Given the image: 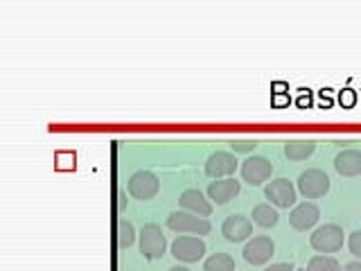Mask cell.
<instances>
[{
  "label": "cell",
  "instance_id": "12",
  "mask_svg": "<svg viewBox=\"0 0 361 271\" xmlns=\"http://www.w3.org/2000/svg\"><path fill=\"white\" fill-rule=\"evenodd\" d=\"M242 190V183L237 179H217L212 181L208 186V197L217 203V206H226V203H231L237 195H240Z\"/></svg>",
  "mask_w": 361,
  "mask_h": 271
},
{
  "label": "cell",
  "instance_id": "24",
  "mask_svg": "<svg viewBox=\"0 0 361 271\" xmlns=\"http://www.w3.org/2000/svg\"><path fill=\"white\" fill-rule=\"evenodd\" d=\"M118 199H120V201H118V208L124 210V206H127V201H129V199H127V192L120 190V192H118Z\"/></svg>",
  "mask_w": 361,
  "mask_h": 271
},
{
  "label": "cell",
  "instance_id": "17",
  "mask_svg": "<svg viewBox=\"0 0 361 271\" xmlns=\"http://www.w3.org/2000/svg\"><path fill=\"white\" fill-rule=\"evenodd\" d=\"M316 150V145L312 140H289L285 145V156L289 161H305L310 158Z\"/></svg>",
  "mask_w": 361,
  "mask_h": 271
},
{
  "label": "cell",
  "instance_id": "1",
  "mask_svg": "<svg viewBox=\"0 0 361 271\" xmlns=\"http://www.w3.org/2000/svg\"><path fill=\"white\" fill-rule=\"evenodd\" d=\"M167 229H172L176 233H190V235H208L210 233V222L206 217H199L195 212L188 210H176L167 217Z\"/></svg>",
  "mask_w": 361,
  "mask_h": 271
},
{
  "label": "cell",
  "instance_id": "23",
  "mask_svg": "<svg viewBox=\"0 0 361 271\" xmlns=\"http://www.w3.org/2000/svg\"><path fill=\"white\" fill-rule=\"evenodd\" d=\"M264 271H296V269H293V265H291V263H278V265L267 267Z\"/></svg>",
  "mask_w": 361,
  "mask_h": 271
},
{
  "label": "cell",
  "instance_id": "10",
  "mask_svg": "<svg viewBox=\"0 0 361 271\" xmlns=\"http://www.w3.org/2000/svg\"><path fill=\"white\" fill-rule=\"evenodd\" d=\"M251 233H253V224L248 217H244V215H231V217H226L221 224V235L235 244L248 240Z\"/></svg>",
  "mask_w": 361,
  "mask_h": 271
},
{
  "label": "cell",
  "instance_id": "14",
  "mask_svg": "<svg viewBox=\"0 0 361 271\" xmlns=\"http://www.w3.org/2000/svg\"><path fill=\"white\" fill-rule=\"evenodd\" d=\"M178 203H180V208H185L188 212H195V215H199V217H210L212 215V203L203 197L201 190L192 188V190L180 192Z\"/></svg>",
  "mask_w": 361,
  "mask_h": 271
},
{
  "label": "cell",
  "instance_id": "16",
  "mask_svg": "<svg viewBox=\"0 0 361 271\" xmlns=\"http://www.w3.org/2000/svg\"><path fill=\"white\" fill-rule=\"evenodd\" d=\"M251 217H253V224L262 226V229H274L280 219V215L276 208H271V203H257V206H253Z\"/></svg>",
  "mask_w": 361,
  "mask_h": 271
},
{
  "label": "cell",
  "instance_id": "5",
  "mask_svg": "<svg viewBox=\"0 0 361 271\" xmlns=\"http://www.w3.org/2000/svg\"><path fill=\"white\" fill-rule=\"evenodd\" d=\"M158 190H161V181L154 172L149 169H138L135 174H131L129 179V195L140 199V201H149L158 195Z\"/></svg>",
  "mask_w": 361,
  "mask_h": 271
},
{
  "label": "cell",
  "instance_id": "25",
  "mask_svg": "<svg viewBox=\"0 0 361 271\" xmlns=\"http://www.w3.org/2000/svg\"><path fill=\"white\" fill-rule=\"evenodd\" d=\"M345 271H361V263H350V265H345Z\"/></svg>",
  "mask_w": 361,
  "mask_h": 271
},
{
  "label": "cell",
  "instance_id": "26",
  "mask_svg": "<svg viewBox=\"0 0 361 271\" xmlns=\"http://www.w3.org/2000/svg\"><path fill=\"white\" fill-rule=\"evenodd\" d=\"M167 271H190L188 267H183V265H176V267H169Z\"/></svg>",
  "mask_w": 361,
  "mask_h": 271
},
{
  "label": "cell",
  "instance_id": "15",
  "mask_svg": "<svg viewBox=\"0 0 361 271\" xmlns=\"http://www.w3.org/2000/svg\"><path fill=\"white\" fill-rule=\"evenodd\" d=\"M334 167L341 176H357L361 174V152L359 150H345L336 154Z\"/></svg>",
  "mask_w": 361,
  "mask_h": 271
},
{
  "label": "cell",
  "instance_id": "6",
  "mask_svg": "<svg viewBox=\"0 0 361 271\" xmlns=\"http://www.w3.org/2000/svg\"><path fill=\"white\" fill-rule=\"evenodd\" d=\"M206 253V242L201 237L195 235H183V237H176L172 242V255L180 263H199Z\"/></svg>",
  "mask_w": 361,
  "mask_h": 271
},
{
  "label": "cell",
  "instance_id": "8",
  "mask_svg": "<svg viewBox=\"0 0 361 271\" xmlns=\"http://www.w3.org/2000/svg\"><path fill=\"white\" fill-rule=\"evenodd\" d=\"M271 172H274V163L264 156H251L242 163V179L251 186L264 183L267 179H271Z\"/></svg>",
  "mask_w": 361,
  "mask_h": 271
},
{
  "label": "cell",
  "instance_id": "19",
  "mask_svg": "<svg viewBox=\"0 0 361 271\" xmlns=\"http://www.w3.org/2000/svg\"><path fill=\"white\" fill-rule=\"evenodd\" d=\"M307 271H343L341 263L332 255H314L307 263Z\"/></svg>",
  "mask_w": 361,
  "mask_h": 271
},
{
  "label": "cell",
  "instance_id": "11",
  "mask_svg": "<svg viewBox=\"0 0 361 271\" xmlns=\"http://www.w3.org/2000/svg\"><path fill=\"white\" fill-rule=\"evenodd\" d=\"M237 169V158L231 152H214L206 161V174L212 179H228Z\"/></svg>",
  "mask_w": 361,
  "mask_h": 271
},
{
  "label": "cell",
  "instance_id": "3",
  "mask_svg": "<svg viewBox=\"0 0 361 271\" xmlns=\"http://www.w3.org/2000/svg\"><path fill=\"white\" fill-rule=\"evenodd\" d=\"M167 251V240L158 224H145L140 231V253L147 260H158Z\"/></svg>",
  "mask_w": 361,
  "mask_h": 271
},
{
  "label": "cell",
  "instance_id": "9",
  "mask_svg": "<svg viewBox=\"0 0 361 271\" xmlns=\"http://www.w3.org/2000/svg\"><path fill=\"white\" fill-rule=\"evenodd\" d=\"M264 197L278 208H289L296 203V188L289 179H276L264 188Z\"/></svg>",
  "mask_w": 361,
  "mask_h": 271
},
{
  "label": "cell",
  "instance_id": "2",
  "mask_svg": "<svg viewBox=\"0 0 361 271\" xmlns=\"http://www.w3.org/2000/svg\"><path fill=\"white\" fill-rule=\"evenodd\" d=\"M310 244L319 253H334L343 246V229L336 224H325L310 235Z\"/></svg>",
  "mask_w": 361,
  "mask_h": 271
},
{
  "label": "cell",
  "instance_id": "13",
  "mask_svg": "<svg viewBox=\"0 0 361 271\" xmlns=\"http://www.w3.org/2000/svg\"><path fill=\"white\" fill-rule=\"evenodd\" d=\"M319 219H321V210L316 203H310V201L300 203V206H296L289 215L291 229H296V231H307V229H312V226H316Z\"/></svg>",
  "mask_w": 361,
  "mask_h": 271
},
{
  "label": "cell",
  "instance_id": "7",
  "mask_svg": "<svg viewBox=\"0 0 361 271\" xmlns=\"http://www.w3.org/2000/svg\"><path fill=\"white\" fill-rule=\"evenodd\" d=\"M242 253H244V260L248 265H255V267L257 265H267L276 253V244H274L271 237L259 235V237H253V240L244 246Z\"/></svg>",
  "mask_w": 361,
  "mask_h": 271
},
{
  "label": "cell",
  "instance_id": "20",
  "mask_svg": "<svg viewBox=\"0 0 361 271\" xmlns=\"http://www.w3.org/2000/svg\"><path fill=\"white\" fill-rule=\"evenodd\" d=\"M135 242V229L133 224L127 219H120L118 222V246L120 248H129Z\"/></svg>",
  "mask_w": 361,
  "mask_h": 271
},
{
  "label": "cell",
  "instance_id": "4",
  "mask_svg": "<svg viewBox=\"0 0 361 271\" xmlns=\"http://www.w3.org/2000/svg\"><path fill=\"white\" fill-rule=\"evenodd\" d=\"M298 190L305 199H319L325 197L330 192V176H327L323 169H307L298 176Z\"/></svg>",
  "mask_w": 361,
  "mask_h": 271
},
{
  "label": "cell",
  "instance_id": "22",
  "mask_svg": "<svg viewBox=\"0 0 361 271\" xmlns=\"http://www.w3.org/2000/svg\"><path fill=\"white\" fill-rule=\"evenodd\" d=\"M348 248H350V253L361 258V231H355L353 235L348 237Z\"/></svg>",
  "mask_w": 361,
  "mask_h": 271
},
{
  "label": "cell",
  "instance_id": "21",
  "mask_svg": "<svg viewBox=\"0 0 361 271\" xmlns=\"http://www.w3.org/2000/svg\"><path fill=\"white\" fill-rule=\"evenodd\" d=\"M233 147V152L235 154H244V152H253L255 150V140H242V138H237L231 143Z\"/></svg>",
  "mask_w": 361,
  "mask_h": 271
},
{
  "label": "cell",
  "instance_id": "27",
  "mask_svg": "<svg viewBox=\"0 0 361 271\" xmlns=\"http://www.w3.org/2000/svg\"><path fill=\"white\" fill-rule=\"evenodd\" d=\"M296 271H307V267H305V269H296Z\"/></svg>",
  "mask_w": 361,
  "mask_h": 271
},
{
  "label": "cell",
  "instance_id": "18",
  "mask_svg": "<svg viewBox=\"0 0 361 271\" xmlns=\"http://www.w3.org/2000/svg\"><path fill=\"white\" fill-rule=\"evenodd\" d=\"M203 271H235V260L228 253H212L203 263Z\"/></svg>",
  "mask_w": 361,
  "mask_h": 271
}]
</instances>
